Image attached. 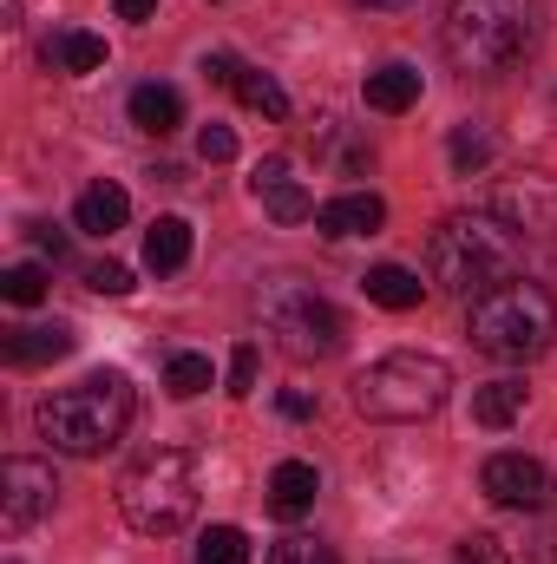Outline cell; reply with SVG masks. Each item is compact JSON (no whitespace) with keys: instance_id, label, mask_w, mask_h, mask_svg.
<instances>
[{"instance_id":"31","label":"cell","mask_w":557,"mask_h":564,"mask_svg":"<svg viewBox=\"0 0 557 564\" xmlns=\"http://www.w3.org/2000/svg\"><path fill=\"white\" fill-rule=\"evenodd\" d=\"M86 289H99V295H132V270H125V263H92V270H86Z\"/></svg>"},{"instance_id":"9","label":"cell","mask_w":557,"mask_h":564,"mask_svg":"<svg viewBox=\"0 0 557 564\" xmlns=\"http://www.w3.org/2000/svg\"><path fill=\"white\" fill-rule=\"evenodd\" d=\"M479 492L505 512H545L551 506V473L532 453H492L485 473H479Z\"/></svg>"},{"instance_id":"20","label":"cell","mask_w":557,"mask_h":564,"mask_svg":"<svg viewBox=\"0 0 557 564\" xmlns=\"http://www.w3.org/2000/svg\"><path fill=\"white\" fill-rule=\"evenodd\" d=\"M144 263H151L157 276L184 270V263H190V224H184V217H157V224L144 230Z\"/></svg>"},{"instance_id":"13","label":"cell","mask_w":557,"mask_h":564,"mask_svg":"<svg viewBox=\"0 0 557 564\" xmlns=\"http://www.w3.org/2000/svg\"><path fill=\"white\" fill-rule=\"evenodd\" d=\"M381 224H387V204H381L374 191H348V197H328V204L315 210V230L335 237V243H341V237H374Z\"/></svg>"},{"instance_id":"8","label":"cell","mask_w":557,"mask_h":564,"mask_svg":"<svg viewBox=\"0 0 557 564\" xmlns=\"http://www.w3.org/2000/svg\"><path fill=\"white\" fill-rule=\"evenodd\" d=\"M53 499H59V479H53V466L46 459H7L0 466V532L7 539H20V532H33L46 512H53Z\"/></svg>"},{"instance_id":"35","label":"cell","mask_w":557,"mask_h":564,"mask_svg":"<svg viewBox=\"0 0 557 564\" xmlns=\"http://www.w3.org/2000/svg\"><path fill=\"white\" fill-rule=\"evenodd\" d=\"M157 13V0H119V20H151Z\"/></svg>"},{"instance_id":"4","label":"cell","mask_w":557,"mask_h":564,"mask_svg":"<svg viewBox=\"0 0 557 564\" xmlns=\"http://www.w3.org/2000/svg\"><path fill=\"white\" fill-rule=\"evenodd\" d=\"M466 335H472L479 355H492L505 368H525V361H538L557 341V302L538 282L512 276V282H499V289H485V295H472Z\"/></svg>"},{"instance_id":"1","label":"cell","mask_w":557,"mask_h":564,"mask_svg":"<svg viewBox=\"0 0 557 564\" xmlns=\"http://www.w3.org/2000/svg\"><path fill=\"white\" fill-rule=\"evenodd\" d=\"M33 421H40V440H46L53 453L99 459V453L119 446L125 426H132V381H125L119 368H99V375H86V381L46 394Z\"/></svg>"},{"instance_id":"19","label":"cell","mask_w":557,"mask_h":564,"mask_svg":"<svg viewBox=\"0 0 557 564\" xmlns=\"http://www.w3.org/2000/svg\"><path fill=\"white\" fill-rule=\"evenodd\" d=\"M368 106H374V112H407V106H419V73L401 66V59L374 66V73H368Z\"/></svg>"},{"instance_id":"21","label":"cell","mask_w":557,"mask_h":564,"mask_svg":"<svg viewBox=\"0 0 557 564\" xmlns=\"http://www.w3.org/2000/svg\"><path fill=\"white\" fill-rule=\"evenodd\" d=\"M361 289H368V302H381V308H419V295H426V282H419L414 270H401V263H374V270L361 276Z\"/></svg>"},{"instance_id":"11","label":"cell","mask_w":557,"mask_h":564,"mask_svg":"<svg viewBox=\"0 0 557 564\" xmlns=\"http://www.w3.org/2000/svg\"><path fill=\"white\" fill-rule=\"evenodd\" d=\"M250 184H256V197H263V210H270L276 224H308V217H315V197H308V184L295 177L288 158H263Z\"/></svg>"},{"instance_id":"14","label":"cell","mask_w":557,"mask_h":564,"mask_svg":"<svg viewBox=\"0 0 557 564\" xmlns=\"http://www.w3.org/2000/svg\"><path fill=\"white\" fill-rule=\"evenodd\" d=\"M125 217H132V197L119 191V184H86L79 191V210H73V224L86 230V237H112V230H125Z\"/></svg>"},{"instance_id":"24","label":"cell","mask_w":557,"mask_h":564,"mask_svg":"<svg viewBox=\"0 0 557 564\" xmlns=\"http://www.w3.org/2000/svg\"><path fill=\"white\" fill-rule=\"evenodd\" d=\"M164 388H171V401H197L210 388V361L204 355H171L164 361Z\"/></svg>"},{"instance_id":"12","label":"cell","mask_w":557,"mask_h":564,"mask_svg":"<svg viewBox=\"0 0 557 564\" xmlns=\"http://www.w3.org/2000/svg\"><path fill=\"white\" fill-rule=\"evenodd\" d=\"M7 361L13 368H46V361H66L73 348H79V335H73V322H26V328H7Z\"/></svg>"},{"instance_id":"28","label":"cell","mask_w":557,"mask_h":564,"mask_svg":"<svg viewBox=\"0 0 557 564\" xmlns=\"http://www.w3.org/2000/svg\"><path fill=\"white\" fill-rule=\"evenodd\" d=\"M270 564H341L321 539H282L276 552H270Z\"/></svg>"},{"instance_id":"33","label":"cell","mask_w":557,"mask_h":564,"mask_svg":"<svg viewBox=\"0 0 557 564\" xmlns=\"http://www.w3.org/2000/svg\"><path fill=\"white\" fill-rule=\"evenodd\" d=\"M33 243H40V250H46L53 263L66 257V230H53V224H33Z\"/></svg>"},{"instance_id":"16","label":"cell","mask_w":557,"mask_h":564,"mask_svg":"<svg viewBox=\"0 0 557 564\" xmlns=\"http://www.w3.org/2000/svg\"><path fill=\"white\" fill-rule=\"evenodd\" d=\"M525 401H532V388H525L518 375H499V381L472 388V421L479 426H512L525 414Z\"/></svg>"},{"instance_id":"10","label":"cell","mask_w":557,"mask_h":564,"mask_svg":"<svg viewBox=\"0 0 557 564\" xmlns=\"http://www.w3.org/2000/svg\"><path fill=\"white\" fill-rule=\"evenodd\" d=\"M492 217L512 230V237H557V184L538 171H518L499 184L492 197Z\"/></svg>"},{"instance_id":"17","label":"cell","mask_w":557,"mask_h":564,"mask_svg":"<svg viewBox=\"0 0 557 564\" xmlns=\"http://www.w3.org/2000/svg\"><path fill=\"white\" fill-rule=\"evenodd\" d=\"M53 73H99L106 66V40L99 33H86V26H66V33H53L46 40V53H40Z\"/></svg>"},{"instance_id":"2","label":"cell","mask_w":557,"mask_h":564,"mask_svg":"<svg viewBox=\"0 0 557 564\" xmlns=\"http://www.w3.org/2000/svg\"><path fill=\"white\" fill-rule=\"evenodd\" d=\"M532 33H538V7L532 0H452L446 7V59L472 79H499L512 73L525 53H532Z\"/></svg>"},{"instance_id":"23","label":"cell","mask_w":557,"mask_h":564,"mask_svg":"<svg viewBox=\"0 0 557 564\" xmlns=\"http://www.w3.org/2000/svg\"><path fill=\"white\" fill-rule=\"evenodd\" d=\"M237 99H243L250 112H263L270 126H282V119H288V93H282L270 73H256V66H243V73H237Z\"/></svg>"},{"instance_id":"15","label":"cell","mask_w":557,"mask_h":564,"mask_svg":"<svg viewBox=\"0 0 557 564\" xmlns=\"http://www.w3.org/2000/svg\"><path fill=\"white\" fill-rule=\"evenodd\" d=\"M315 492H321V479H315L308 459H282L276 473H270V512L276 519H302L315 506Z\"/></svg>"},{"instance_id":"27","label":"cell","mask_w":557,"mask_h":564,"mask_svg":"<svg viewBox=\"0 0 557 564\" xmlns=\"http://www.w3.org/2000/svg\"><path fill=\"white\" fill-rule=\"evenodd\" d=\"M452 564H518V558H512L492 532H466V539H459V552H452Z\"/></svg>"},{"instance_id":"25","label":"cell","mask_w":557,"mask_h":564,"mask_svg":"<svg viewBox=\"0 0 557 564\" xmlns=\"http://www.w3.org/2000/svg\"><path fill=\"white\" fill-rule=\"evenodd\" d=\"M197 564H250V539L237 525H210L197 539Z\"/></svg>"},{"instance_id":"18","label":"cell","mask_w":557,"mask_h":564,"mask_svg":"<svg viewBox=\"0 0 557 564\" xmlns=\"http://www.w3.org/2000/svg\"><path fill=\"white\" fill-rule=\"evenodd\" d=\"M132 126H139V132H151V139H171V132L184 126V99H177L171 86L144 79L139 93H132Z\"/></svg>"},{"instance_id":"30","label":"cell","mask_w":557,"mask_h":564,"mask_svg":"<svg viewBox=\"0 0 557 564\" xmlns=\"http://www.w3.org/2000/svg\"><path fill=\"white\" fill-rule=\"evenodd\" d=\"M230 394H237V401L256 394V341H243V348L230 355Z\"/></svg>"},{"instance_id":"26","label":"cell","mask_w":557,"mask_h":564,"mask_svg":"<svg viewBox=\"0 0 557 564\" xmlns=\"http://www.w3.org/2000/svg\"><path fill=\"white\" fill-rule=\"evenodd\" d=\"M0 295L20 302V308H33V302L46 295V270H40V263H13V270L0 276Z\"/></svg>"},{"instance_id":"6","label":"cell","mask_w":557,"mask_h":564,"mask_svg":"<svg viewBox=\"0 0 557 564\" xmlns=\"http://www.w3.org/2000/svg\"><path fill=\"white\" fill-rule=\"evenodd\" d=\"M452 394V368L439 355H419V348H401V355H381L374 368L354 375V408L361 421H381V426H407L439 414Z\"/></svg>"},{"instance_id":"36","label":"cell","mask_w":557,"mask_h":564,"mask_svg":"<svg viewBox=\"0 0 557 564\" xmlns=\"http://www.w3.org/2000/svg\"><path fill=\"white\" fill-rule=\"evenodd\" d=\"M361 7H381V13H394V7H414V0H361Z\"/></svg>"},{"instance_id":"5","label":"cell","mask_w":557,"mask_h":564,"mask_svg":"<svg viewBox=\"0 0 557 564\" xmlns=\"http://www.w3.org/2000/svg\"><path fill=\"white\" fill-rule=\"evenodd\" d=\"M197 492H204L197 486V453L157 446L119 479V512L144 539H171V532H184L197 519Z\"/></svg>"},{"instance_id":"32","label":"cell","mask_w":557,"mask_h":564,"mask_svg":"<svg viewBox=\"0 0 557 564\" xmlns=\"http://www.w3.org/2000/svg\"><path fill=\"white\" fill-rule=\"evenodd\" d=\"M237 73H243V59H230V53H210V59H204V79H210V86H230V93H237Z\"/></svg>"},{"instance_id":"3","label":"cell","mask_w":557,"mask_h":564,"mask_svg":"<svg viewBox=\"0 0 557 564\" xmlns=\"http://www.w3.org/2000/svg\"><path fill=\"white\" fill-rule=\"evenodd\" d=\"M512 263H518V237L492 210H452L426 243V276L452 295H485L512 282Z\"/></svg>"},{"instance_id":"34","label":"cell","mask_w":557,"mask_h":564,"mask_svg":"<svg viewBox=\"0 0 557 564\" xmlns=\"http://www.w3.org/2000/svg\"><path fill=\"white\" fill-rule=\"evenodd\" d=\"M276 408H282V414H288V421H308V414H315V401H308L302 388H288V394H282Z\"/></svg>"},{"instance_id":"29","label":"cell","mask_w":557,"mask_h":564,"mask_svg":"<svg viewBox=\"0 0 557 564\" xmlns=\"http://www.w3.org/2000/svg\"><path fill=\"white\" fill-rule=\"evenodd\" d=\"M197 158H204V164H230V158H237V132H230V126H204V132H197Z\"/></svg>"},{"instance_id":"7","label":"cell","mask_w":557,"mask_h":564,"mask_svg":"<svg viewBox=\"0 0 557 564\" xmlns=\"http://www.w3.org/2000/svg\"><path fill=\"white\" fill-rule=\"evenodd\" d=\"M256 315H263L270 341H276L288 361H328V355H341V341H348L341 308H335L328 295H315L308 282H295V276L263 282Z\"/></svg>"},{"instance_id":"22","label":"cell","mask_w":557,"mask_h":564,"mask_svg":"<svg viewBox=\"0 0 557 564\" xmlns=\"http://www.w3.org/2000/svg\"><path fill=\"white\" fill-rule=\"evenodd\" d=\"M492 151H499V139H492V126H452V139H446V158H452V171L459 177H472V171H485L492 164Z\"/></svg>"}]
</instances>
